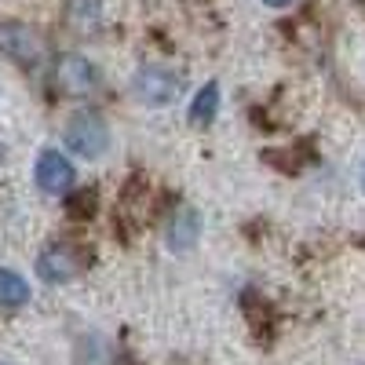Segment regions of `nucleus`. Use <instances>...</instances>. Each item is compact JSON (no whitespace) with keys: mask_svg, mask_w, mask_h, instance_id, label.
Wrapping results in <instances>:
<instances>
[{"mask_svg":"<svg viewBox=\"0 0 365 365\" xmlns=\"http://www.w3.org/2000/svg\"><path fill=\"white\" fill-rule=\"evenodd\" d=\"M66 146L77 158H103L110 146V128L96 110H81L66 120Z\"/></svg>","mask_w":365,"mask_h":365,"instance_id":"f257e3e1","label":"nucleus"},{"mask_svg":"<svg viewBox=\"0 0 365 365\" xmlns=\"http://www.w3.org/2000/svg\"><path fill=\"white\" fill-rule=\"evenodd\" d=\"M0 51H4L15 66L37 70L44 58V41L37 29H29L22 22H0Z\"/></svg>","mask_w":365,"mask_h":365,"instance_id":"f03ea898","label":"nucleus"},{"mask_svg":"<svg viewBox=\"0 0 365 365\" xmlns=\"http://www.w3.org/2000/svg\"><path fill=\"white\" fill-rule=\"evenodd\" d=\"M182 91V77L172 73V70H161V66H143L135 73V96L146 103V106H168L179 99Z\"/></svg>","mask_w":365,"mask_h":365,"instance_id":"7ed1b4c3","label":"nucleus"},{"mask_svg":"<svg viewBox=\"0 0 365 365\" xmlns=\"http://www.w3.org/2000/svg\"><path fill=\"white\" fill-rule=\"evenodd\" d=\"M84 267V256L73 249V245H63V241H55L48 245L41 256H37V274L48 282V285H63V282H73Z\"/></svg>","mask_w":365,"mask_h":365,"instance_id":"20e7f679","label":"nucleus"},{"mask_svg":"<svg viewBox=\"0 0 365 365\" xmlns=\"http://www.w3.org/2000/svg\"><path fill=\"white\" fill-rule=\"evenodd\" d=\"M55 84L63 88L66 96L84 99V96H91V91H96L99 73H96V66H91L84 55H63V58L55 63Z\"/></svg>","mask_w":365,"mask_h":365,"instance_id":"39448f33","label":"nucleus"},{"mask_svg":"<svg viewBox=\"0 0 365 365\" xmlns=\"http://www.w3.org/2000/svg\"><path fill=\"white\" fill-rule=\"evenodd\" d=\"M37 187L44 194H66L73 187V165L66 161V154H58V150H44V154L37 158Z\"/></svg>","mask_w":365,"mask_h":365,"instance_id":"423d86ee","label":"nucleus"},{"mask_svg":"<svg viewBox=\"0 0 365 365\" xmlns=\"http://www.w3.org/2000/svg\"><path fill=\"white\" fill-rule=\"evenodd\" d=\"M197 237H201V216L194 208H179L168 223V245L182 252V249H194Z\"/></svg>","mask_w":365,"mask_h":365,"instance_id":"0eeeda50","label":"nucleus"},{"mask_svg":"<svg viewBox=\"0 0 365 365\" xmlns=\"http://www.w3.org/2000/svg\"><path fill=\"white\" fill-rule=\"evenodd\" d=\"M22 303H29L26 278L15 270H0V307H22Z\"/></svg>","mask_w":365,"mask_h":365,"instance_id":"6e6552de","label":"nucleus"},{"mask_svg":"<svg viewBox=\"0 0 365 365\" xmlns=\"http://www.w3.org/2000/svg\"><path fill=\"white\" fill-rule=\"evenodd\" d=\"M220 110V88L216 84H205L194 103H190V125H212V117Z\"/></svg>","mask_w":365,"mask_h":365,"instance_id":"1a4fd4ad","label":"nucleus"},{"mask_svg":"<svg viewBox=\"0 0 365 365\" xmlns=\"http://www.w3.org/2000/svg\"><path fill=\"white\" fill-rule=\"evenodd\" d=\"M96 190H81V194H73L70 201H66V208H70V216L73 220H88L91 212H96Z\"/></svg>","mask_w":365,"mask_h":365,"instance_id":"9d476101","label":"nucleus"},{"mask_svg":"<svg viewBox=\"0 0 365 365\" xmlns=\"http://www.w3.org/2000/svg\"><path fill=\"white\" fill-rule=\"evenodd\" d=\"M263 4H267V8H289L292 0H263Z\"/></svg>","mask_w":365,"mask_h":365,"instance_id":"9b49d317","label":"nucleus"},{"mask_svg":"<svg viewBox=\"0 0 365 365\" xmlns=\"http://www.w3.org/2000/svg\"><path fill=\"white\" fill-rule=\"evenodd\" d=\"M4 158H8V150H4V143H0V165H4Z\"/></svg>","mask_w":365,"mask_h":365,"instance_id":"f8f14e48","label":"nucleus"},{"mask_svg":"<svg viewBox=\"0 0 365 365\" xmlns=\"http://www.w3.org/2000/svg\"><path fill=\"white\" fill-rule=\"evenodd\" d=\"M361 187H365V165H361Z\"/></svg>","mask_w":365,"mask_h":365,"instance_id":"ddd939ff","label":"nucleus"}]
</instances>
